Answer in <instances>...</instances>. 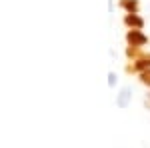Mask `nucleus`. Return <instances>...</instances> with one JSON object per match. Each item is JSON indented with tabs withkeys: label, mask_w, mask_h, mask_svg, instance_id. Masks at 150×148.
<instances>
[{
	"label": "nucleus",
	"mask_w": 150,
	"mask_h": 148,
	"mask_svg": "<svg viewBox=\"0 0 150 148\" xmlns=\"http://www.w3.org/2000/svg\"><path fill=\"white\" fill-rule=\"evenodd\" d=\"M130 100H132V86H130V84H126V86H122V88H120V92L116 94V106L124 110V108H128Z\"/></svg>",
	"instance_id": "nucleus-1"
},
{
	"label": "nucleus",
	"mask_w": 150,
	"mask_h": 148,
	"mask_svg": "<svg viewBox=\"0 0 150 148\" xmlns=\"http://www.w3.org/2000/svg\"><path fill=\"white\" fill-rule=\"evenodd\" d=\"M126 40L130 46H144L148 42V36L144 34V32H140V30H130L126 34Z\"/></svg>",
	"instance_id": "nucleus-2"
},
{
	"label": "nucleus",
	"mask_w": 150,
	"mask_h": 148,
	"mask_svg": "<svg viewBox=\"0 0 150 148\" xmlns=\"http://www.w3.org/2000/svg\"><path fill=\"white\" fill-rule=\"evenodd\" d=\"M124 24H126V26H132V28H136V30H140V28L144 26V20L140 18L138 14H126V16H124Z\"/></svg>",
	"instance_id": "nucleus-3"
},
{
	"label": "nucleus",
	"mask_w": 150,
	"mask_h": 148,
	"mask_svg": "<svg viewBox=\"0 0 150 148\" xmlns=\"http://www.w3.org/2000/svg\"><path fill=\"white\" fill-rule=\"evenodd\" d=\"M120 6H122L128 14H136V12H138V0H120Z\"/></svg>",
	"instance_id": "nucleus-4"
},
{
	"label": "nucleus",
	"mask_w": 150,
	"mask_h": 148,
	"mask_svg": "<svg viewBox=\"0 0 150 148\" xmlns=\"http://www.w3.org/2000/svg\"><path fill=\"white\" fill-rule=\"evenodd\" d=\"M134 70L136 72H146V70H150V56L148 58H138L136 62H134Z\"/></svg>",
	"instance_id": "nucleus-5"
},
{
	"label": "nucleus",
	"mask_w": 150,
	"mask_h": 148,
	"mask_svg": "<svg viewBox=\"0 0 150 148\" xmlns=\"http://www.w3.org/2000/svg\"><path fill=\"white\" fill-rule=\"evenodd\" d=\"M116 80H118L116 72H108V86H110V88H114V86H116Z\"/></svg>",
	"instance_id": "nucleus-6"
},
{
	"label": "nucleus",
	"mask_w": 150,
	"mask_h": 148,
	"mask_svg": "<svg viewBox=\"0 0 150 148\" xmlns=\"http://www.w3.org/2000/svg\"><path fill=\"white\" fill-rule=\"evenodd\" d=\"M140 80H142L144 84H148V86H150V70H146V72H142V74H140Z\"/></svg>",
	"instance_id": "nucleus-7"
},
{
	"label": "nucleus",
	"mask_w": 150,
	"mask_h": 148,
	"mask_svg": "<svg viewBox=\"0 0 150 148\" xmlns=\"http://www.w3.org/2000/svg\"><path fill=\"white\" fill-rule=\"evenodd\" d=\"M144 106H146V108L150 110V92L146 94V98H144Z\"/></svg>",
	"instance_id": "nucleus-8"
}]
</instances>
